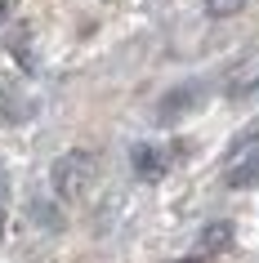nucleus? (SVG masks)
Instances as JSON below:
<instances>
[{"mask_svg":"<svg viewBox=\"0 0 259 263\" xmlns=\"http://www.w3.org/2000/svg\"><path fill=\"white\" fill-rule=\"evenodd\" d=\"M228 241H232V228H228V223H210V228L201 232V250H223Z\"/></svg>","mask_w":259,"mask_h":263,"instance_id":"5","label":"nucleus"},{"mask_svg":"<svg viewBox=\"0 0 259 263\" xmlns=\"http://www.w3.org/2000/svg\"><path fill=\"white\" fill-rule=\"evenodd\" d=\"M94 174H98V156L85 152V147H76V152H63L54 165H49V187H54V196H63V201H76V196L90 192Z\"/></svg>","mask_w":259,"mask_h":263,"instance_id":"1","label":"nucleus"},{"mask_svg":"<svg viewBox=\"0 0 259 263\" xmlns=\"http://www.w3.org/2000/svg\"><path fill=\"white\" fill-rule=\"evenodd\" d=\"M241 9H246V0H205V14L210 18H232Z\"/></svg>","mask_w":259,"mask_h":263,"instance_id":"6","label":"nucleus"},{"mask_svg":"<svg viewBox=\"0 0 259 263\" xmlns=\"http://www.w3.org/2000/svg\"><path fill=\"white\" fill-rule=\"evenodd\" d=\"M165 165H170V156H165L157 143H139V147H134V170H139V179L157 183V179L165 174Z\"/></svg>","mask_w":259,"mask_h":263,"instance_id":"4","label":"nucleus"},{"mask_svg":"<svg viewBox=\"0 0 259 263\" xmlns=\"http://www.w3.org/2000/svg\"><path fill=\"white\" fill-rule=\"evenodd\" d=\"M5 210H9V187H5V179H0V236H5Z\"/></svg>","mask_w":259,"mask_h":263,"instance_id":"7","label":"nucleus"},{"mask_svg":"<svg viewBox=\"0 0 259 263\" xmlns=\"http://www.w3.org/2000/svg\"><path fill=\"white\" fill-rule=\"evenodd\" d=\"M201 98H205V81H188V85H179V89H170V94L161 98V107H157V121H161V125H175L179 116H188V111L201 107Z\"/></svg>","mask_w":259,"mask_h":263,"instance_id":"3","label":"nucleus"},{"mask_svg":"<svg viewBox=\"0 0 259 263\" xmlns=\"http://www.w3.org/2000/svg\"><path fill=\"white\" fill-rule=\"evenodd\" d=\"M223 179H228V187L259 183V125L237 134V143L228 147V161H223Z\"/></svg>","mask_w":259,"mask_h":263,"instance_id":"2","label":"nucleus"},{"mask_svg":"<svg viewBox=\"0 0 259 263\" xmlns=\"http://www.w3.org/2000/svg\"><path fill=\"white\" fill-rule=\"evenodd\" d=\"M5 14H9V0H0V23H5Z\"/></svg>","mask_w":259,"mask_h":263,"instance_id":"8","label":"nucleus"}]
</instances>
